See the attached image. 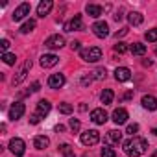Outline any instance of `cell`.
Returning a JSON list of instances; mask_svg holds the SVG:
<instances>
[{
	"mask_svg": "<svg viewBox=\"0 0 157 157\" xmlns=\"http://www.w3.org/2000/svg\"><path fill=\"white\" fill-rule=\"evenodd\" d=\"M39 89H41V83H39V82H33V83H32V91H33V93H37Z\"/></svg>",
	"mask_w": 157,
	"mask_h": 157,
	"instance_id": "obj_37",
	"label": "cell"
},
{
	"mask_svg": "<svg viewBox=\"0 0 157 157\" xmlns=\"http://www.w3.org/2000/svg\"><path fill=\"white\" fill-rule=\"evenodd\" d=\"M30 68H32V61L28 59V61L22 65V68L17 72V76L13 78V85H19V83H22V82L26 80V74H28V70H30Z\"/></svg>",
	"mask_w": 157,
	"mask_h": 157,
	"instance_id": "obj_7",
	"label": "cell"
},
{
	"mask_svg": "<svg viewBox=\"0 0 157 157\" xmlns=\"http://www.w3.org/2000/svg\"><path fill=\"white\" fill-rule=\"evenodd\" d=\"M59 151L63 153V157H74V148L70 144H61L59 146Z\"/></svg>",
	"mask_w": 157,
	"mask_h": 157,
	"instance_id": "obj_25",
	"label": "cell"
},
{
	"mask_svg": "<svg viewBox=\"0 0 157 157\" xmlns=\"http://www.w3.org/2000/svg\"><path fill=\"white\" fill-rule=\"evenodd\" d=\"M8 48H10V41L8 39H2V41H0V50H2V54H6Z\"/></svg>",
	"mask_w": 157,
	"mask_h": 157,
	"instance_id": "obj_35",
	"label": "cell"
},
{
	"mask_svg": "<svg viewBox=\"0 0 157 157\" xmlns=\"http://www.w3.org/2000/svg\"><path fill=\"white\" fill-rule=\"evenodd\" d=\"M129 78H131V70H129V68L118 67V68L115 70V80H117V82H128Z\"/></svg>",
	"mask_w": 157,
	"mask_h": 157,
	"instance_id": "obj_16",
	"label": "cell"
},
{
	"mask_svg": "<svg viewBox=\"0 0 157 157\" xmlns=\"http://www.w3.org/2000/svg\"><path fill=\"white\" fill-rule=\"evenodd\" d=\"M126 33H128V28H122V30H120V32L117 33V37H124Z\"/></svg>",
	"mask_w": 157,
	"mask_h": 157,
	"instance_id": "obj_39",
	"label": "cell"
},
{
	"mask_svg": "<svg viewBox=\"0 0 157 157\" xmlns=\"http://www.w3.org/2000/svg\"><path fill=\"white\" fill-rule=\"evenodd\" d=\"M146 150H148V142L140 137H133L124 142V151L131 157H139V155L146 153Z\"/></svg>",
	"mask_w": 157,
	"mask_h": 157,
	"instance_id": "obj_1",
	"label": "cell"
},
{
	"mask_svg": "<svg viewBox=\"0 0 157 157\" xmlns=\"http://www.w3.org/2000/svg\"><path fill=\"white\" fill-rule=\"evenodd\" d=\"M65 85V76L63 74H52L48 78V87L50 89H61Z\"/></svg>",
	"mask_w": 157,
	"mask_h": 157,
	"instance_id": "obj_11",
	"label": "cell"
},
{
	"mask_svg": "<svg viewBox=\"0 0 157 157\" xmlns=\"http://www.w3.org/2000/svg\"><path fill=\"white\" fill-rule=\"evenodd\" d=\"M68 126H70L72 131H78V129H80V120H78V118H70L68 120Z\"/></svg>",
	"mask_w": 157,
	"mask_h": 157,
	"instance_id": "obj_34",
	"label": "cell"
},
{
	"mask_svg": "<svg viewBox=\"0 0 157 157\" xmlns=\"http://www.w3.org/2000/svg\"><path fill=\"white\" fill-rule=\"evenodd\" d=\"M24 111H26L24 104H22V102H15V104L11 105V109H10V118H11V120H19V118L24 115Z\"/></svg>",
	"mask_w": 157,
	"mask_h": 157,
	"instance_id": "obj_8",
	"label": "cell"
},
{
	"mask_svg": "<svg viewBox=\"0 0 157 157\" xmlns=\"http://www.w3.org/2000/svg\"><path fill=\"white\" fill-rule=\"evenodd\" d=\"M10 150H11V153H13V155L21 157V155H24V151H26V144H24V140H22V139L15 137V139H11V140H10Z\"/></svg>",
	"mask_w": 157,
	"mask_h": 157,
	"instance_id": "obj_4",
	"label": "cell"
},
{
	"mask_svg": "<svg viewBox=\"0 0 157 157\" xmlns=\"http://www.w3.org/2000/svg\"><path fill=\"white\" fill-rule=\"evenodd\" d=\"M44 46L50 48V50L61 48V46H65V37H63V35H52V37H48V39L44 41Z\"/></svg>",
	"mask_w": 157,
	"mask_h": 157,
	"instance_id": "obj_6",
	"label": "cell"
},
{
	"mask_svg": "<svg viewBox=\"0 0 157 157\" xmlns=\"http://www.w3.org/2000/svg\"><path fill=\"white\" fill-rule=\"evenodd\" d=\"M91 120L94 122V124H105V120H107V113L104 111V109H93L91 111Z\"/></svg>",
	"mask_w": 157,
	"mask_h": 157,
	"instance_id": "obj_14",
	"label": "cell"
},
{
	"mask_svg": "<svg viewBox=\"0 0 157 157\" xmlns=\"http://www.w3.org/2000/svg\"><path fill=\"white\" fill-rule=\"evenodd\" d=\"M85 11H87V15H89V17H94V19L102 15V8H100V6H96V4H89V6L85 8Z\"/></svg>",
	"mask_w": 157,
	"mask_h": 157,
	"instance_id": "obj_21",
	"label": "cell"
},
{
	"mask_svg": "<svg viewBox=\"0 0 157 157\" xmlns=\"http://www.w3.org/2000/svg\"><path fill=\"white\" fill-rule=\"evenodd\" d=\"M102 104L104 105H109V104H113V98H115V94H113V91L111 89H104V93H102Z\"/></svg>",
	"mask_w": 157,
	"mask_h": 157,
	"instance_id": "obj_23",
	"label": "cell"
},
{
	"mask_svg": "<svg viewBox=\"0 0 157 157\" xmlns=\"http://www.w3.org/2000/svg\"><path fill=\"white\" fill-rule=\"evenodd\" d=\"M57 61H59L57 56H54V54H44V56L41 57V67H43V68H52V67L57 65Z\"/></svg>",
	"mask_w": 157,
	"mask_h": 157,
	"instance_id": "obj_13",
	"label": "cell"
},
{
	"mask_svg": "<svg viewBox=\"0 0 157 157\" xmlns=\"http://www.w3.org/2000/svg\"><path fill=\"white\" fill-rule=\"evenodd\" d=\"M70 48H72V50H80V41H74V43H70Z\"/></svg>",
	"mask_w": 157,
	"mask_h": 157,
	"instance_id": "obj_38",
	"label": "cell"
},
{
	"mask_svg": "<svg viewBox=\"0 0 157 157\" xmlns=\"http://www.w3.org/2000/svg\"><path fill=\"white\" fill-rule=\"evenodd\" d=\"M139 131V124H128V128H126V133H129V135H135Z\"/></svg>",
	"mask_w": 157,
	"mask_h": 157,
	"instance_id": "obj_33",
	"label": "cell"
},
{
	"mask_svg": "<svg viewBox=\"0 0 157 157\" xmlns=\"http://www.w3.org/2000/svg\"><path fill=\"white\" fill-rule=\"evenodd\" d=\"M129 52H131L133 56H144V54H146V44H142V43H133V44L129 46Z\"/></svg>",
	"mask_w": 157,
	"mask_h": 157,
	"instance_id": "obj_20",
	"label": "cell"
},
{
	"mask_svg": "<svg viewBox=\"0 0 157 157\" xmlns=\"http://www.w3.org/2000/svg\"><path fill=\"white\" fill-rule=\"evenodd\" d=\"M128 50H129V46H128L126 43H117V44H115V52H117V54H126Z\"/></svg>",
	"mask_w": 157,
	"mask_h": 157,
	"instance_id": "obj_30",
	"label": "cell"
},
{
	"mask_svg": "<svg viewBox=\"0 0 157 157\" xmlns=\"http://www.w3.org/2000/svg\"><path fill=\"white\" fill-rule=\"evenodd\" d=\"M142 107L144 109H148V111H155L157 109V98L155 96H151V94H146V96H142Z\"/></svg>",
	"mask_w": 157,
	"mask_h": 157,
	"instance_id": "obj_17",
	"label": "cell"
},
{
	"mask_svg": "<svg viewBox=\"0 0 157 157\" xmlns=\"http://www.w3.org/2000/svg\"><path fill=\"white\" fill-rule=\"evenodd\" d=\"M30 10H32V6L28 4V2H24V4H21L15 11H13V21H22L26 15H30Z\"/></svg>",
	"mask_w": 157,
	"mask_h": 157,
	"instance_id": "obj_10",
	"label": "cell"
},
{
	"mask_svg": "<svg viewBox=\"0 0 157 157\" xmlns=\"http://www.w3.org/2000/svg\"><path fill=\"white\" fill-rule=\"evenodd\" d=\"M146 41H148V43H155V41H157V28L146 32Z\"/></svg>",
	"mask_w": 157,
	"mask_h": 157,
	"instance_id": "obj_29",
	"label": "cell"
},
{
	"mask_svg": "<svg viewBox=\"0 0 157 157\" xmlns=\"http://www.w3.org/2000/svg\"><path fill=\"white\" fill-rule=\"evenodd\" d=\"M151 133H153V135H157V128H153V129H151Z\"/></svg>",
	"mask_w": 157,
	"mask_h": 157,
	"instance_id": "obj_41",
	"label": "cell"
},
{
	"mask_svg": "<svg viewBox=\"0 0 157 157\" xmlns=\"http://www.w3.org/2000/svg\"><path fill=\"white\" fill-rule=\"evenodd\" d=\"M82 57H83V61H87V63H96V61L102 59V50H100L98 46H91V48H87V50H82Z\"/></svg>",
	"mask_w": 157,
	"mask_h": 157,
	"instance_id": "obj_2",
	"label": "cell"
},
{
	"mask_svg": "<svg viewBox=\"0 0 157 157\" xmlns=\"http://www.w3.org/2000/svg\"><path fill=\"white\" fill-rule=\"evenodd\" d=\"M59 111H61L63 115H70V113H72V105L63 102V104H59Z\"/></svg>",
	"mask_w": 157,
	"mask_h": 157,
	"instance_id": "obj_31",
	"label": "cell"
},
{
	"mask_svg": "<svg viewBox=\"0 0 157 157\" xmlns=\"http://www.w3.org/2000/svg\"><path fill=\"white\" fill-rule=\"evenodd\" d=\"M39 122H41V115L39 113H35V115L30 117V124H39Z\"/></svg>",
	"mask_w": 157,
	"mask_h": 157,
	"instance_id": "obj_36",
	"label": "cell"
},
{
	"mask_svg": "<svg viewBox=\"0 0 157 157\" xmlns=\"http://www.w3.org/2000/svg\"><path fill=\"white\" fill-rule=\"evenodd\" d=\"M93 74H94V80H105V68H96Z\"/></svg>",
	"mask_w": 157,
	"mask_h": 157,
	"instance_id": "obj_32",
	"label": "cell"
},
{
	"mask_svg": "<svg viewBox=\"0 0 157 157\" xmlns=\"http://www.w3.org/2000/svg\"><path fill=\"white\" fill-rule=\"evenodd\" d=\"M155 54H157V48H155Z\"/></svg>",
	"mask_w": 157,
	"mask_h": 157,
	"instance_id": "obj_42",
	"label": "cell"
},
{
	"mask_svg": "<svg viewBox=\"0 0 157 157\" xmlns=\"http://www.w3.org/2000/svg\"><path fill=\"white\" fill-rule=\"evenodd\" d=\"M82 28H83V22H82V17L80 15H74V19H70L65 24V30L67 32H80Z\"/></svg>",
	"mask_w": 157,
	"mask_h": 157,
	"instance_id": "obj_9",
	"label": "cell"
},
{
	"mask_svg": "<svg viewBox=\"0 0 157 157\" xmlns=\"http://www.w3.org/2000/svg\"><path fill=\"white\" fill-rule=\"evenodd\" d=\"M120 139H122V133L117 131V129H111V131L107 133V140H109V142H120Z\"/></svg>",
	"mask_w": 157,
	"mask_h": 157,
	"instance_id": "obj_26",
	"label": "cell"
},
{
	"mask_svg": "<svg viewBox=\"0 0 157 157\" xmlns=\"http://www.w3.org/2000/svg\"><path fill=\"white\" fill-rule=\"evenodd\" d=\"M52 8H54V4H52V0H43V2L37 6V15L41 17V19H44L50 11H52Z\"/></svg>",
	"mask_w": 157,
	"mask_h": 157,
	"instance_id": "obj_15",
	"label": "cell"
},
{
	"mask_svg": "<svg viewBox=\"0 0 157 157\" xmlns=\"http://www.w3.org/2000/svg\"><path fill=\"white\" fill-rule=\"evenodd\" d=\"M50 109H52V104H50L48 100H41V102L37 104V113H39L41 117H46V115L50 113Z\"/></svg>",
	"mask_w": 157,
	"mask_h": 157,
	"instance_id": "obj_19",
	"label": "cell"
},
{
	"mask_svg": "<svg viewBox=\"0 0 157 157\" xmlns=\"http://www.w3.org/2000/svg\"><path fill=\"white\" fill-rule=\"evenodd\" d=\"M100 155H102V157H117V153H115V150H113L111 146H104V148L100 150Z\"/></svg>",
	"mask_w": 157,
	"mask_h": 157,
	"instance_id": "obj_27",
	"label": "cell"
},
{
	"mask_svg": "<svg viewBox=\"0 0 157 157\" xmlns=\"http://www.w3.org/2000/svg\"><path fill=\"white\" fill-rule=\"evenodd\" d=\"M128 21H129V24H133V26H139V24H142L144 17H142L140 13H137V11H131V13L128 15Z\"/></svg>",
	"mask_w": 157,
	"mask_h": 157,
	"instance_id": "obj_22",
	"label": "cell"
},
{
	"mask_svg": "<svg viewBox=\"0 0 157 157\" xmlns=\"http://www.w3.org/2000/svg\"><path fill=\"white\" fill-rule=\"evenodd\" d=\"M2 59H4V63L6 65H15V61H17V57H15V54H2Z\"/></svg>",
	"mask_w": 157,
	"mask_h": 157,
	"instance_id": "obj_28",
	"label": "cell"
},
{
	"mask_svg": "<svg viewBox=\"0 0 157 157\" xmlns=\"http://www.w3.org/2000/svg\"><path fill=\"white\" fill-rule=\"evenodd\" d=\"M48 144H50V139L44 137V135H37V137L33 139V146H35L37 150H44V148H48Z\"/></svg>",
	"mask_w": 157,
	"mask_h": 157,
	"instance_id": "obj_18",
	"label": "cell"
},
{
	"mask_svg": "<svg viewBox=\"0 0 157 157\" xmlns=\"http://www.w3.org/2000/svg\"><path fill=\"white\" fill-rule=\"evenodd\" d=\"M56 131H65V126H61V124H59V126H56Z\"/></svg>",
	"mask_w": 157,
	"mask_h": 157,
	"instance_id": "obj_40",
	"label": "cell"
},
{
	"mask_svg": "<svg viewBox=\"0 0 157 157\" xmlns=\"http://www.w3.org/2000/svg\"><path fill=\"white\" fill-rule=\"evenodd\" d=\"M93 33H94L96 37H100V39L107 37V35H109V26H107V22H104V21L94 22V24H93Z\"/></svg>",
	"mask_w": 157,
	"mask_h": 157,
	"instance_id": "obj_5",
	"label": "cell"
},
{
	"mask_svg": "<svg viewBox=\"0 0 157 157\" xmlns=\"http://www.w3.org/2000/svg\"><path fill=\"white\" fill-rule=\"evenodd\" d=\"M33 30H35V21H33V19L26 21V22L21 26V33H30V32H33Z\"/></svg>",
	"mask_w": 157,
	"mask_h": 157,
	"instance_id": "obj_24",
	"label": "cell"
},
{
	"mask_svg": "<svg viewBox=\"0 0 157 157\" xmlns=\"http://www.w3.org/2000/svg\"><path fill=\"white\" fill-rule=\"evenodd\" d=\"M100 140V133L96 129H87L85 133H82V144L83 146H94Z\"/></svg>",
	"mask_w": 157,
	"mask_h": 157,
	"instance_id": "obj_3",
	"label": "cell"
},
{
	"mask_svg": "<svg viewBox=\"0 0 157 157\" xmlns=\"http://www.w3.org/2000/svg\"><path fill=\"white\" fill-rule=\"evenodd\" d=\"M128 118H129V115H128V111L126 109H122V107H118V109H115L113 111V122L115 124H126L128 122Z\"/></svg>",
	"mask_w": 157,
	"mask_h": 157,
	"instance_id": "obj_12",
	"label": "cell"
}]
</instances>
